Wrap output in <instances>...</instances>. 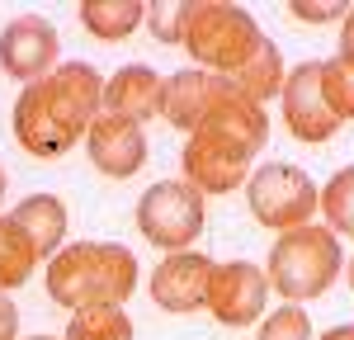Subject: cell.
Masks as SVG:
<instances>
[{
    "label": "cell",
    "mask_w": 354,
    "mask_h": 340,
    "mask_svg": "<svg viewBox=\"0 0 354 340\" xmlns=\"http://www.w3.org/2000/svg\"><path fill=\"white\" fill-rule=\"evenodd\" d=\"M340 57L354 62V5L345 10V24H340Z\"/></svg>",
    "instance_id": "obj_26"
},
{
    "label": "cell",
    "mask_w": 354,
    "mask_h": 340,
    "mask_svg": "<svg viewBox=\"0 0 354 340\" xmlns=\"http://www.w3.org/2000/svg\"><path fill=\"white\" fill-rule=\"evenodd\" d=\"M151 33L161 38L165 48H180V28H185V5L180 0H170V5H151Z\"/></svg>",
    "instance_id": "obj_23"
},
{
    "label": "cell",
    "mask_w": 354,
    "mask_h": 340,
    "mask_svg": "<svg viewBox=\"0 0 354 340\" xmlns=\"http://www.w3.org/2000/svg\"><path fill=\"white\" fill-rule=\"evenodd\" d=\"M62 340H133V317L123 308H85L71 312Z\"/></svg>",
    "instance_id": "obj_19"
},
{
    "label": "cell",
    "mask_w": 354,
    "mask_h": 340,
    "mask_svg": "<svg viewBox=\"0 0 354 340\" xmlns=\"http://www.w3.org/2000/svg\"><path fill=\"white\" fill-rule=\"evenodd\" d=\"M57 28L43 15H19L0 28V71L10 81L38 85L57 71Z\"/></svg>",
    "instance_id": "obj_8"
},
{
    "label": "cell",
    "mask_w": 354,
    "mask_h": 340,
    "mask_svg": "<svg viewBox=\"0 0 354 340\" xmlns=\"http://www.w3.org/2000/svg\"><path fill=\"white\" fill-rule=\"evenodd\" d=\"M270 38L260 33L255 15L241 5H222V0H198L185 5V28H180V48H189V57L203 71L218 76H236L241 66H250V57L260 53Z\"/></svg>",
    "instance_id": "obj_5"
},
{
    "label": "cell",
    "mask_w": 354,
    "mask_h": 340,
    "mask_svg": "<svg viewBox=\"0 0 354 340\" xmlns=\"http://www.w3.org/2000/svg\"><path fill=\"white\" fill-rule=\"evenodd\" d=\"M283 76H288V66H283V57H279V48L274 43H265L260 53L250 57V66H241L236 76H227V85L241 95V100H250V104H270L274 95L283 90Z\"/></svg>",
    "instance_id": "obj_17"
},
{
    "label": "cell",
    "mask_w": 354,
    "mask_h": 340,
    "mask_svg": "<svg viewBox=\"0 0 354 340\" xmlns=\"http://www.w3.org/2000/svg\"><path fill=\"white\" fill-rule=\"evenodd\" d=\"M270 142V118L260 104L241 100L232 85L213 100V109L198 118V128L189 133L185 151H180V170L185 185H194L198 194H232L245 189L255 156Z\"/></svg>",
    "instance_id": "obj_1"
},
{
    "label": "cell",
    "mask_w": 354,
    "mask_h": 340,
    "mask_svg": "<svg viewBox=\"0 0 354 340\" xmlns=\"http://www.w3.org/2000/svg\"><path fill=\"white\" fill-rule=\"evenodd\" d=\"M10 223L33 241L38 260H53L62 251V241H66V203L57 194H28L24 203L10 208Z\"/></svg>",
    "instance_id": "obj_15"
},
{
    "label": "cell",
    "mask_w": 354,
    "mask_h": 340,
    "mask_svg": "<svg viewBox=\"0 0 354 340\" xmlns=\"http://www.w3.org/2000/svg\"><path fill=\"white\" fill-rule=\"evenodd\" d=\"M222 90H227V76L203 71V66H185V71L165 76L161 118L170 123V128H180V133H194V128H198V118L213 109V100H218Z\"/></svg>",
    "instance_id": "obj_13"
},
{
    "label": "cell",
    "mask_w": 354,
    "mask_h": 340,
    "mask_svg": "<svg viewBox=\"0 0 354 340\" xmlns=\"http://www.w3.org/2000/svg\"><path fill=\"white\" fill-rule=\"evenodd\" d=\"M255 340H317V331H312V317H307V308H274L265 321H260V331H255Z\"/></svg>",
    "instance_id": "obj_22"
},
{
    "label": "cell",
    "mask_w": 354,
    "mask_h": 340,
    "mask_svg": "<svg viewBox=\"0 0 354 340\" xmlns=\"http://www.w3.org/2000/svg\"><path fill=\"white\" fill-rule=\"evenodd\" d=\"M322 213L335 236H354V166H340L322 189Z\"/></svg>",
    "instance_id": "obj_21"
},
{
    "label": "cell",
    "mask_w": 354,
    "mask_h": 340,
    "mask_svg": "<svg viewBox=\"0 0 354 340\" xmlns=\"http://www.w3.org/2000/svg\"><path fill=\"white\" fill-rule=\"evenodd\" d=\"M317 340H354V321H345V326H330L326 336H317Z\"/></svg>",
    "instance_id": "obj_27"
},
{
    "label": "cell",
    "mask_w": 354,
    "mask_h": 340,
    "mask_svg": "<svg viewBox=\"0 0 354 340\" xmlns=\"http://www.w3.org/2000/svg\"><path fill=\"white\" fill-rule=\"evenodd\" d=\"M28 340H57V336H28Z\"/></svg>",
    "instance_id": "obj_30"
},
{
    "label": "cell",
    "mask_w": 354,
    "mask_h": 340,
    "mask_svg": "<svg viewBox=\"0 0 354 340\" xmlns=\"http://www.w3.org/2000/svg\"><path fill=\"white\" fill-rule=\"evenodd\" d=\"M161 90L165 76H156L151 66H118L109 81H104V100H100V113H113V118H128V123H147L161 113Z\"/></svg>",
    "instance_id": "obj_14"
},
{
    "label": "cell",
    "mask_w": 354,
    "mask_h": 340,
    "mask_svg": "<svg viewBox=\"0 0 354 340\" xmlns=\"http://www.w3.org/2000/svg\"><path fill=\"white\" fill-rule=\"evenodd\" d=\"M85 147H90L95 170L109 175V180H133L137 170L147 166V138H142V123L113 118V113H100V118L90 123Z\"/></svg>",
    "instance_id": "obj_12"
},
{
    "label": "cell",
    "mask_w": 354,
    "mask_h": 340,
    "mask_svg": "<svg viewBox=\"0 0 354 340\" xmlns=\"http://www.w3.org/2000/svg\"><path fill=\"white\" fill-rule=\"evenodd\" d=\"M279 100H283V123H288V133L298 142L317 147V142L335 138L340 118H335V113L326 109V100H322V62H298V66L283 76Z\"/></svg>",
    "instance_id": "obj_10"
},
{
    "label": "cell",
    "mask_w": 354,
    "mask_h": 340,
    "mask_svg": "<svg viewBox=\"0 0 354 340\" xmlns=\"http://www.w3.org/2000/svg\"><path fill=\"white\" fill-rule=\"evenodd\" d=\"M38 270V251L19 227L10 223V213H0V293L19 288V283L33 279Z\"/></svg>",
    "instance_id": "obj_18"
},
{
    "label": "cell",
    "mask_w": 354,
    "mask_h": 340,
    "mask_svg": "<svg viewBox=\"0 0 354 340\" xmlns=\"http://www.w3.org/2000/svg\"><path fill=\"white\" fill-rule=\"evenodd\" d=\"M345 270V255H340V236L330 227H293V232H279V241L270 246L265 260V279L270 293H279L283 303H312L322 298L330 283L340 279Z\"/></svg>",
    "instance_id": "obj_4"
},
{
    "label": "cell",
    "mask_w": 354,
    "mask_h": 340,
    "mask_svg": "<svg viewBox=\"0 0 354 340\" xmlns=\"http://www.w3.org/2000/svg\"><path fill=\"white\" fill-rule=\"evenodd\" d=\"M137 288V255L118 241H76L48 260V298L66 312L123 308Z\"/></svg>",
    "instance_id": "obj_3"
},
{
    "label": "cell",
    "mask_w": 354,
    "mask_h": 340,
    "mask_svg": "<svg viewBox=\"0 0 354 340\" xmlns=\"http://www.w3.org/2000/svg\"><path fill=\"white\" fill-rule=\"evenodd\" d=\"M245 208H250L255 223L270 227V232H293V227L312 223V213L322 208V189H317V180L302 166L265 161L245 180Z\"/></svg>",
    "instance_id": "obj_6"
},
{
    "label": "cell",
    "mask_w": 354,
    "mask_h": 340,
    "mask_svg": "<svg viewBox=\"0 0 354 340\" xmlns=\"http://www.w3.org/2000/svg\"><path fill=\"white\" fill-rule=\"evenodd\" d=\"M104 100V76L90 62H62L48 81L24 85L15 100V138L28 156L57 161L90 133Z\"/></svg>",
    "instance_id": "obj_2"
},
{
    "label": "cell",
    "mask_w": 354,
    "mask_h": 340,
    "mask_svg": "<svg viewBox=\"0 0 354 340\" xmlns=\"http://www.w3.org/2000/svg\"><path fill=\"white\" fill-rule=\"evenodd\" d=\"M322 100L340 123H354V62L350 57H326L322 62Z\"/></svg>",
    "instance_id": "obj_20"
},
{
    "label": "cell",
    "mask_w": 354,
    "mask_h": 340,
    "mask_svg": "<svg viewBox=\"0 0 354 340\" xmlns=\"http://www.w3.org/2000/svg\"><path fill=\"white\" fill-rule=\"evenodd\" d=\"M345 279H350V288H354V255L345 260Z\"/></svg>",
    "instance_id": "obj_28"
},
{
    "label": "cell",
    "mask_w": 354,
    "mask_h": 340,
    "mask_svg": "<svg viewBox=\"0 0 354 340\" xmlns=\"http://www.w3.org/2000/svg\"><path fill=\"white\" fill-rule=\"evenodd\" d=\"M0 198H5V170H0Z\"/></svg>",
    "instance_id": "obj_29"
},
{
    "label": "cell",
    "mask_w": 354,
    "mask_h": 340,
    "mask_svg": "<svg viewBox=\"0 0 354 340\" xmlns=\"http://www.w3.org/2000/svg\"><path fill=\"white\" fill-rule=\"evenodd\" d=\"M288 15L302 19V24H330V19L345 24V5H340V0H293Z\"/></svg>",
    "instance_id": "obj_24"
},
{
    "label": "cell",
    "mask_w": 354,
    "mask_h": 340,
    "mask_svg": "<svg viewBox=\"0 0 354 340\" xmlns=\"http://www.w3.org/2000/svg\"><path fill=\"white\" fill-rule=\"evenodd\" d=\"M0 340H19V308L10 303V293H0Z\"/></svg>",
    "instance_id": "obj_25"
},
{
    "label": "cell",
    "mask_w": 354,
    "mask_h": 340,
    "mask_svg": "<svg viewBox=\"0 0 354 340\" xmlns=\"http://www.w3.org/2000/svg\"><path fill=\"white\" fill-rule=\"evenodd\" d=\"M213 260L198 251H175L151 270V303L161 312H198L208 308V283H213Z\"/></svg>",
    "instance_id": "obj_11"
},
{
    "label": "cell",
    "mask_w": 354,
    "mask_h": 340,
    "mask_svg": "<svg viewBox=\"0 0 354 340\" xmlns=\"http://www.w3.org/2000/svg\"><path fill=\"white\" fill-rule=\"evenodd\" d=\"M265 303H270V279L260 265L250 260H227L213 270V283H208V312L213 321L241 331V326H255L265 317Z\"/></svg>",
    "instance_id": "obj_9"
},
{
    "label": "cell",
    "mask_w": 354,
    "mask_h": 340,
    "mask_svg": "<svg viewBox=\"0 0 354 340\" xmlns=\"http://www.w3.org/2000/svg\"><path fill=\"white\" fill-rule=\"evenodd\" d=\"M203 223H208V203L185 180H161L137 198V232L165 255L189 251L203 236Z\"/></svg>",
    "instance_id": "obj_7"
},
{
    "label": "cell",
    "mask_w": 354,
    "mask_h": 340,
    "mask_svg": "<svg viewBox=\"0 0 354 340\" xmlns=\"http://www.w3.org/2000/svg\"><path fill=\"white\" fill-rule=\"evenodd\" d=\"M81 24L100 43H123V38H133L137 28L147 24V5L142 0H85Z\"/></svg>",
    "instance_id": "obj_16"
}]
</instances>
